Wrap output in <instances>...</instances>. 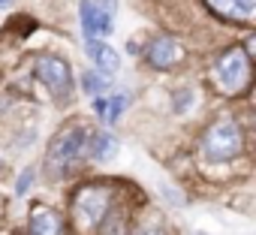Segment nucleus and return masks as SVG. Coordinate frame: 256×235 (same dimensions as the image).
<instances>
[{
	"instance_id": "obj_5",
	"label": "nucleus",
	"mask_w": 256,
	"mask_h": 235,
	"mask_svg": "<svg viewBox=\"0 0 256 235\" xmlns=\"http://www.w3.org/2000/svg\"><path fill=\"white\" fill-rule=\"evenodd\" d=\"M36 78L54 96H70V90H72V70L58 54H40L36 58Z\"/></svg>"
},
{
	"instance_id": "obj_10",
	"label": "nucleus",
	"mask_w": 256,
	"mask_h": 235,
	"mask_svg": "<svg viewBox=\"0 0 256 235\" xmlns=\"http://www.w3.org/2000/svg\"><path fill=\"white\" fill-rule=\"evenodd\" d=\"M88 54H90V60L96 64L100 72H114V70L120 66L118 52H114L112 46H106V42H88Z\"/></svg>"
},
{
	"instance_id": "obj_8",
	"label": "nucleus",
	"mask_w": 256,
	"mask_h": 235,
	"mask_svg": "<svg viewBox=\"0 0 256 235\" xmlns=\"http://www.w3.org/2000/svg\"><path fill=\"white\" fill-rule=\"evenodd\" d=\"M30 235H66V223L54 208L36 205L30 211Z\"/></svg>"
},
{
	"instance_id": "obj_9",
	"label": "nucleus",
	"mask_w": 256,
	"mask_h": 235,
	"mask_svg": "<svg viewBox=\"0 0 256 235\" xmlns=\"http://www.w3.org/2000/svg\"><path fill=\"white\" fill-rule=\"evenodd\" d=\"M205 4L226 22H250L256 16V0H205Z\"/></svg>"
},
{
	"instance_id": "obj_12",
	"label": "nucleus",
	"mask_w": 256,
	"mask_h": 235,
	"mask_svg": "<svg viewBox=\"0 0 256 235\" xmlns=\"http://www.w3.org/2000/svg\"><path fill=\"white\" fill-rule=\"evenodd\" d=\"M108 78L102 76V72H84L82 76V88L88 90V94H102V90H108Z\"/></svg>"
},
{
	"instance_id": "obj_7",
	"label": "nucleus",
	"mask_w": 256,
	"mask_h": 235,
	"mask_svg": "<svg viewBox=\"0 0 256 235\" xmlns=\"http://www.w3.org/2000/svg\"><path fill=\"white\" fill-rule=\"evenodd\" d=\"M181 46H178V40H172V36H157L151 46H148V64L151 66H157V70H172L178 60H181Z\"/></svg>"
},
{
	"instance_id": "obj_16",
	"label": "nucleus",
	"mask_w": 256,
	"mask_h": 235,
	"mask_svg": "<svg viewBox=\"0 0 256 235\" xmlns=\"http://www.w3.org/2000/svg\"><path fill=\"white\" fill-rule=\"evenodd\" d=\"M94 112L102 118V112H106V96H96V100H94Z\"/></svg>"
},
{
	"instance_id": "obj_17",
	"label": "nucleus",
	"mask_w": 256,
	"mask_h": 235,
	"mask_svg": "<svg viewBox=\"0 0 256 235\" xmlns=\"http://www.w3.org/2000/svg\"><path fill=\"white\" fill-rule=\"evenodd\" d=\"M136 235H163L160 229H142V232H136Z\"/></svg>"
},
{
	"instance_id": "obj_4",
	"label": "nucleus",
	"mask_w": 256,
	"mask_h": 235,
	"mask_svg": "<svg viewBox=\"0 0 256 235\" xmlns=\"http://www.w3.org/2000/svg\"><path fill=\"white\" fill-rule=\"evenodd\" d=\"M84 139H88V133H84V127H78V124H72V127H64L60 133H54V139L48 142V154H46V163H48V172H54V175H60L78 154H82V148H84Z\"/></svg>"
},
{
	"instance_id": "obj_2",
	"label": "nucleus",
	"mask_w": 256,
	"mask_h": 235,
	"mask_svg": "<svg viewBox=\"0 0 256 235\" xmlns=\"http://www.w3.org/2000/svg\"><path fill=\"white\" fill-rule=\"evenodd\" d=\"M214 78L226 94H241L250 84V54L244 48H226L214 64Z\"/></svg>"
},
{
	"instance_id": "obj_15",
	"label": "nucleus",
	"mask_w": 256,
	"mask_h": 235,
	"mask_svg": "<svg viewBox=\"0 0 256 235\" xmlns=\"http://www.w3.org/2000/svg\"><path fill=\"white\" fill-rule=\"evenodd\" d=\"M30 181H34V169H28V172L18 178V184H16V193H24V190L30 187Z\"/></svg>"
},
{
	"instance_id": "obj_14",
	"label": "nucleus",
	"mask_w": 256,
	"mask_h": 235,
	"mask_svg": "<svg viewBox=\"0 0 256 235\" xmlns=\"http://www.w3.org/2000/svg\"><path fill=\"white\" fill-rule=\"evenodd\" d=\"M90 4H94L96 10H102L106 16H112V18H114V4H118V0H90Z\"/></svg>"
},
{
	"instance_id": "obj_6",
	"label": "nucleus",
	"mask_w": 256,
	"mask_h": 235,
	"mask_svg": "<svg viewBox=\"0 0 256 235\" xmlns=\"http://www.w3.org/2000/svg\"><path fill=\"white\" fill-rule=\"evenodd\" d=\"M78 18H82L84 42H100L102 36H108V34H112V16H106L102 10H96L90 0H82V6H78Z\"/></svg>"
},
{
	"instance_id": "obj_18",
	"label": "nucleus",
	"mask_w": 256,
	"mask_h": 235,
	"mask_svg": "<svg viewBox=\"0 0 256 235\" xmlns=\"http://www.w3.org/2000/svg\"><path fill=\"white\" fill-rule=\"evenodd\" d=\"M6 6H12V0H0V10H6Z\"/></svg>"
},
{
	"instance_id": "obj_13",
	"label": "nucleus",
	"mask_w": 256,
	"mask_h": 235,
	"mask_svg": "<svg viewBox=\"0 0 256 235\" xmlns=\"http://www.w3.org/2000/svg\"><path fill=\"white\" fill-rule=\"evenodd\" d=\"M124 108H126V96H124V94H114L112 100H106V112H102V118H106L108 124H114Z\"/></svg>"
},
{
	"instance_id": "obj_1",
	"label": "nucleus",
	"mask_w": 256,
	"mask_h": 235,
	"mask_svg": "<svg viewBox=\"0 0 256 235\" xmlns=\"http://www.w3.org/2000/svg\"><path fill=\"white\" fill-rule=\"evenodd\" d=\"M108 199H112V193H108L106 184H88V187H82L72 196V223L82 232L96 229V223L108 211Z\"/></svg>"
},
{
	"instance_id": "obj_11",
	"label": "nucleus",
	"mask_w": 256,
	"mask_h": 235,
	"mask_svg": "<svg viewBox=\"0 0 256 235\" xmlns=\"http://www.w3.org/2000/svg\"><path fill=\"white\" fill-rule=\"evenodd\" d=\"M114 148H118V142H114L108 133L90 136V154H94V160H108V157L114 154Z\"/></svg>"
},
{
	"instance_id": "obj_3",
	"label": "nucleus",
	"mask_w": 256,
	"mask_h": 235,
	"mask_svg": "<svg viewBox=\"0 0 256 235\" xmlns=\"http://www.w3.org/2000/svg\"><path fill=\"white\" fill-rule=\"evenodd\" d=\"M202 151H205V157L214 160V163H223V160L238 157V154L244 151V133H241V127H238L235 121H220V124H214V127L205 133V139H202Z\"/></svg>"
}]
</instances>
